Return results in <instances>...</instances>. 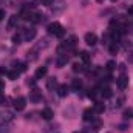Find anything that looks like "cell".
Listing matches in <instances>:
<instances>
[{"instance_id": "1", "label": "cell", "mask_w": 133, "mask_h": 133, "mask_svg": "<svg viewBox=\"0 0 133 133\" xmlns=\"http://www.w3.org/2000/svg\"><path fill=\"white\" fill-rule=\"evenodd\" d=\"M48 33L53 34V36H56V37H64L65 36V30H64V26L59 23V22H53V23H50L48 25Z\"/></svg>"}, {"instance_id": "2", "label": "cell", "mask_w": 133, "mask_h": 133, "mask_svg": "<svg viewBox=\"0 0 133 133\" xmlns=\"http://www.w3.org/2000/svg\"><path fill=\"white\" fill-rule=\"evenodd\" d=\"M116 85H118L119 90H125V88L129 87V77H127L125 74H121V76L116 79Z\"/></svg>"}, {"instance_id": "3", "label": "cell", "mask_w": 133, "mask_h": 133, "mask_svg": "<svg viewBox=\"0 0 133 133\" xmlns=\"http://www.w3.org/2000/svg\"><path fill=\"white\" fill-rule=\"evenodd\" d=\"M85 42H87V45H96L98 43V36L95 33H87L85 34Z\"/></svg>"}, {"instance_id": "4", "label": "cell", "mask_w": 133, "mask_h": 133, "mask_svg": "<svg viewBox=\"0 0 133 133\" xmlns=\"http://www.w3.org/2000/svg\"><path fill=\"white\" fill-rule=\"evenodd\" d=\"M25 107H26V99H25V98H19V99L14 101V108H16L17 111H22Z\"/></svg>"}, {"instance_id": "5", "label": "cell", "mask_w": 133, "mask_h": 133, "mask_svg": "<svg viewBox=\"0 0 133 133\" xmlns=\"http://www.w3.org/2000/svg\"><path fill=\"white\" fill-rule=\"evenodd\" d=\"M46 73H48V68H46V66H39V68L36 70L34 77H36V79H42V77L46 76Z\"/></svg>"}, {"instance_id": "6", "label": "cell", "mask_w": 133, "mask_h": 133, "mask_svg": "<svg viewBox=\"0 0 133 133\" xmlns=\"http://www.w3.org/2000/svg\"><path fill=\"white\" fill-rule=\"evenodd\" d=\"M12 66H14V70L20 74V73H23L25 70H26V65L23 64V62H19V61H14L12 62Z\"/></svg>"}, {"instance_id": "7", "label": "cell", "mask_w": 133, "mask_h": 133, "mask_svg": "<svg viewBox=\"0 0 133 133\" xmlns=\"http://www.w3.org/2000/svg\"><path fill=\"white\" fill-rule=\"evenodd\" d=\"M40 116L43 118V119H46V121H50L53 116H54V113H53V110L51 108H43L42 111H40Z\"/></svg>"}, {"instance_id": "8", "label": "cell", "mask_w": 133, "mask_h": 133, "mask_svg": "<svg viewBox=\"0 0 133 133\" xmlns=\"http://www.w3.org/2000/svg\"><path fill=\"white\" fill-rule=\"evenodd\" d=\"M23 37H25V40H26V42H31L34 37H36V30H33V28H30V30H25Z\"/></svg>"}, {"instance_id": "9", "label": "cell", "mask_w": 133, "mask_h": 133, "mask_svg": "<svg viewBox=\"0 0 133 133\" xmlns=\"http://www.w3.org/2000/svg\"><path fill=\"white\" fill-rule=\"evenodd\" d=\"M57 95H59L61 98H65L66 95H68V87H66V84L59 85V88H57Z\"/></svg>"}, {"instance_id": "10", "label": "cell", "mask_w": 133, "mask_h": 133, "mask_svg": "<svg viewBox=\"0 0 133 133\" xmlns=\"http://www.w3.org/2000/svg\"><path fill=\"white\" fill-rule=\"evenodd\" d=\"M104 110H105V105L102 102H95V105H93V111L95 113L101 115V113H104Z\"/></svg>"}, {"instance_id": "11", "label": "cell", "mask_w": 133, "mask_h": 133, "mask_svg": "<svg viewBox=\"0 0 133 133\" xmlns=\"http://www.w3.org/2000/svg\"><path fill=\"white\" fill-rule=\"evenodd\" d=\"M56 87H57V79L56 77H50L48 82H46V88L48 90H54Z\"/></svg>"}, {"instance_id": "12", "label": "cell", "mask_w": 133, "mask_h": 133, "mask_svg": "<svg viewBox=\"0 0 133 133\" xmlns=\"http://www.w3.org/2000/svg\"><path fill=\"white\" fill-rule=\"evenodd\" d=\"M93 115H95V111H93L91 108H87V110L84 111L82 118H84V121H91V119H93Z\"/></svg>"}, {"instance_id": "13", "label": "cell", "mask_w": 133, "mask_h": 133, "mask_svg": "<svg viewBox=\"0 0 133 133\" xmlns=\"http://www.w3.org/2000/svg\"><path fill=\"white\" fill-rule=\"evenodd\" d=\"M30 20H31L33 23H40V22L43 20V16H40V14L34 12V14H30Z\"/></svg>"}, {"instance_id": "14", "label": "cell", "mask_w": 133, "mask_h": 133, "mask_svg": "<svg viewBox=\"0 0 133 133\" xmlns=\"http://www.w3.org/2000/svg\"><path fill=\"white\" fill-rule=\"evenodd\" d=\"M81 59H82V62L84 64H90V61H91V56H90V53H87V51H81Z\"/></svg>"}, {"instance_id": "15", "label": "cell", "mask_w": 133, "mask_h": 133, "mask_svg": "<svg viewBox=\"0 0 133 133\" xmlns=\"http://www.w3.org/2000/svg\"><path fill=\"white\" fill-rule=\"evenodd\" d=\"M101 95H102V98H104V99H110V98L113 96V93H111V90H110L108 87L102 88V90H101Z\"/></svg>"}, {"instance_id": "16", "label": "cell", "mask_w": 133, "mask_h": 133, "mask_svg": "<svg viewBox=\"0 0 133 133\" xmlns=\"http://www.w3.org/2000/svg\"><path fill=\"white\" fill-rule=\"evenodd\" d=\"M101 127H102V121H101L99 118H93V119H91V129L98 130Z\"/></svg>"}, {"instance_id": "17", "label": "cell", "mask_w": 133, "mask_h": 133, "mask_svg": "<svg viewBox=\"0 0 133 133\" xmlns=\"http://www.w3.org/2000/svg\"><path fill=\"white\" fill-rule=\"evenodd\" d=\"M122 118L124 119H132L133 118V108H125L122 111Z\"/></svg>"}, {"instance_id": "18", "label": "cell", "mask_w": 133, "mask_h": 133, "mask_svg": "<svg viewBox=\"0 0 133 133\" xmlns=\"http://www.w3.org/2000/svg\"><path fill=\"white\" fill-rule=\"evenodd\" d=\"M68 62V56L66 54H61V57L57 59V66H64Z\"/></svg>"}, {"instance_id": "19", "label": "cell", "mask_w": 133, "mask_h": 133, "mask_svg": "<svg viewBox=\"0 0 133 133\" xmlns=\"http://www.w3.org/2000/svg\"><path fill=\"white\" fill-rule=\"evenodd\" d=\"M81 88H82V81H81V79H74V81H73V90L79 91Z\"/></svg>"}, {"instance_id": "20", "label": "cell", "mask_w": 133, "mask_h": 133, "mask_svg": "<svg viewBox=\"0 0 133 133\" xmlns=\"http://www.w3.org/2000/svg\"><path fill=\"white\" fill-rule=\"evenodd\" d=\"M8 77H9L11 81H16V79L19 77V73H17L16 70H14V71H9V73H8Z\"/></svg>"}, {"instance_id": "21", "label": "cell", "mask_w": 133, "mask_h": 133, "mask_svg": "<svg viewBox=\"0 0 133 133\" xmlns=\"http://www.w3.org/2000/svg\"><path fill=\"white\" fill-rule=\"evenodd\" d=\"M115 68H116V62H115V61H108V62H107V70H108V71H113Z\"/></svg>"}, {"instance_id": "22", "label": "cell", "mask_w": 133, "mask_h": 133, "mask_svg": "<svg viewBox=\"0 0 133 133\" xmlns=\"http://www.w3.org/2000/svg\"><path fill=\"white\" fill-rule=\"evenodd\" d=\"M108 50H110V53H111V54H116V53H118V50H119V46H118L116 43H113V45H110V48H108Z\"/></svg>"}, {"instance_id": "23", "label": "cell", "mask_w": 133, "mask_h": 133, "mask_svg": "<svg viewBox=\"0 0 133 133\" xmlns=\"http://www.w3.org/2000/svg\"><path fill=\"white\" fill-rule=\"evenodd\" d=\"M84 70H85V68L82 65H79V64H74V65H73V71H76V73H81V71H84Z\"/></svg>"}, {"instance_id": "24", "label": "cell", "mask_w": 133, "mask_h": 133, "mask_svg": "<svg viewBox=\"0 0 133 133\" xmlns=\"http://www.w3.org/2000/svg\"><path fill=\"white\" fill-rule=\"evenodd\" d=\"M16 22H17V16H11V20H9V28H12L14 25H16Z\"/></svg>"}, {"instance_id": "25", "label": "cell", "mask_w": 133, "mask_h": 133, "mask_svg": "<svg viewBox=\"0 0 133 133\" xmlns=\"http://www.w3.org/2000/svg\"><path fill=\"white\" fill-rule=\"evenodd\" d=\"M122 104H124V98H119V99L116 101V104H115V107H116V108H118V107H121V105H122Z\"/></svg>"}, {"instance_id": "26", "label": "cell", "mask_w": 133, "mask_h": 133, "mask_svg": "<svg viewBox=\"0 0 133 133\" xmlns=\"http://www.w3.org/2000/svg\"><path fill=\"white\" fill-rule=\"evenodd\" d=\"M5 104H6V98L0 93V105H5Z\"/></svg>"}, {"instance_id": "27", "label": "cell", "mask_w": 133, "mask_h": 133, "mask_svg": "<svg viewBox=\"0 0 133 133\" xmlns=\"http://www.w3.org/2000/svg\"><path fill=\"white\" fill-rule=\"evenodd\" d=\"M12 42L14 43H20V36H14L12 37Z\"/></svg>"}, {"instance_id": "28", "label": "cell", "mask_w": 133, "mask_h": 133, "mask_svg": "<svg viewBox=\"0 0 133 133\" xmlns=\"http://www.w3.org/2000/svg\"><path fill=\"white\" fill-rule=\"evenodd\" d=\"M119 130H121V132L127 130V125H125V124H121V125H119Z\"/></svg>"}, {"instance_id": "29", "label": "cell", "mask_w": 133, "mask_h": 133, "mask_svg": "<svg viewBox=\"0 0 133 133\" xmlns=\"http://www.w3.org/2000/svg\"><path fill=\"white\" fill-rule=\"evenodd\" d=\"M53 0H42V5H51Z\"/></svg>"}, {"instance_id": "30", "label": "cell", "mask_w": 133, "mask_h": 133, "mask_svg": "<svg viewBox=\"0 0 133 133\" xmlns=\"http://www.w3.org/2000/svg\"><path fill=\"white\" fill-rule=\"evenodd\" d=\"M5 19V9H0V20Z\"/></svg>"}, {"instance_id": "31", "label": "cell", "mask_w": 133, "mask_h": 133, "mask_svg": "<svg viewBox=\"0 0 133 133\" xmlns=\"http://www.w3.org/2000/svg\"><path fill=\"white\" fill-rule=\"evenodd\" d=\"M127 59H129V62H133V51H132V53H129Z\"/></svg>"}, {"instance_id": "32", "label": "cell", "mask_w": 133, "mask_h": 133, "mask_svg": "<svg viewBox=\"0 0 133 133\" xmlns=\"http://www.w3.org/2000/svg\"><path fill=\"white\" fill-rule=\"evenodd\" d=\"M3 88H5V82H2V81H0V91H2Z\"/></svg>"}, {"instance_id": "33", "label": "cell", "mask_w": 133, "mask_h": 133, "mask_svg": "<svg viewBox=\"0 0 133 133\" xmlns=\"http://www.w3.org/2000/svg\"><path fill=\"white\" fill-rule=\"evenodd\" d=\"M129 12H130V14H133V5L130 6V8H129Z\"/></svg>"}, {"instance_id": "34", "label": "cell", "mask_w": 133, "mask_h": 133, "mask_svg": "<svg viewBox=\"0 0 133 133\" xmlns=\"http://www.w3.org/2000/svg\"><path fill=\"white\" fill-rule=\"evenodd\" d=\"M111 2H116V0H111Z\"/></svg>"}]
</instances>
